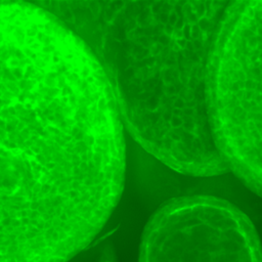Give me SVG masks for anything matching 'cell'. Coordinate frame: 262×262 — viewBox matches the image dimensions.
<instances>
[{
  "label": "cell",
  "instance_id": "1",
  "mask_svg": "<svg viewBox=\"0 0 262 262\" xmlns=\"http://www.w3.org/2000/svg\"><path fill=\"white\" fill-rule=\"evenodd\" d=\"M125 137L96 58L36 3L0 1V262H69L121 198Z\"/></svg>",
  "mask_w": 262,
  "mask_h": 262
},
{
  "label": "cell",
  "instance_id": "2",
  "mask_svg": "<svg viewBox=\"0 0 262 262\" xmlns=\"http://www.w3.org/2000/svg\"><path fill=\"white\" fill-rule=\"evenodd\" d=\"M89 48L123 126L183 174L226 172L211 129L212 52L228 1H39Z\"/></svg>",
  "mask_w": 262,
  "mask_h": 262
},
{
  "label": "cell",
  "instance_id": "3",
  "mask_svg": "<svg viewBox=\"0 0 262 262\" xmlns=\"http://www.w3.org/2000/svg\"><path fill=\"white\" fill-rule=\"evenodd\" d=\"M208 105L226 170L262 198V0L229 2L212 52Z\"/></svg>",
  "mask_w": 262,
  "mask_h": 262
},
{
  "label": "cell",
  "instance_id": "4",
  "mask_svg": "<svg viewBox=\"0 0 262 262\" xmlns=\"http://www.w3.org/2000/svg\"><path fill=\"white\" fill-rule=\"evenodd\" d=\"M138 262H262L250 217L214 195L190 194L162 204L146 222Z\"/></svg>",
  "mask_w": 262,
  "mask_h": 262
},
{
  "label": "cell",
  "instance_id": "5",
  "mask_svg": "<svg viewBox=\"0 0 262 262\" xmlns=\"http://www.w3.org/2000/svg\"><path fill=\"white\" fill-rule=\"evenodd\" d=\"M69 262H118L115 247L110 241L92 244Z\"/></svg>",
  "mask_w": 262,
  "mask_h": 262
}]
</instances>
